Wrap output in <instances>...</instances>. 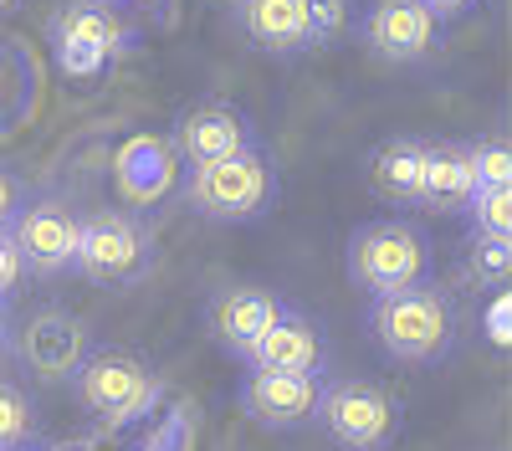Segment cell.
<instances>
[{"instance_id": "9a60e30c", "label": "cell", "mask_w": 512, "mask_h": 451, "mask_svg": "<svg viewBox=\"0 0 512 451\" xmlns=\"http://www.w3.org/2000/svg\"><path fill=\"white\" fill-rule=\"evenodd\" d=\"M277 313H282V303L267 287H231V293H221L210 303V334H216L231 354L246 359L256 349V339L277 323Z\"/></svg>"}, {"instance_id": "5b68a950", "label": "cell", "mask_w": 512, "mask_h": 451, "mask_svg": "<svg viewBox=\"0 0 512 451\" xmlns=\"http://www.w3.org/2000/svg\"><path fill=\"white\" fill-rule=\"evenodd\" d=\"M72 267L88 282L128 287V282H139L154 267V236L134 216H123V211H98V216L82 221V231H77Z\"/></svg>"}, {"instance_id": "d6986e66", "label": "cell", "mask_w": 512, "mask_h": 451, "mask_svg": "<svg viewBox=\"0 0 512 451\" xmlns=\"http://www.w3.org/2000/svg\"><path fill=\"white\" fill-rule=\"evenodd\" d=\"M466 216H472L477 236L512 241V185H477L466 200Z\"/></svg>"}, {"instance_id": "8fae6325", "label": "cell", "mask_w": 512, "mask_h": 451, "mask_svg": "<svg viewBox=\"0 0 512 451\" xmlns=\"http://www.w3.org/2000/svg\"><path fill=\"white\" fill-rule=\"evenodd\" d=\"M441 36V21L420 6V0H374L364 16V41L384 62H420L431 57Z\"/></svg>"}, {"instance_id": "7402d4cb", "label": "cell", "mask_w": 512, "mask_h": 451, "mask_svg": "<svg viewBox=\"0 0 512 451\" xmlns=\"http://www.w3.org/2000/svg\"><path fill=\"white\" fill-rule=\"evenodd\" d=\"M195 446V410L190 405H175L169 416L149 431V441L139 451H190Z\"/></svg>"}, {"instance_id": "603a6c76", "label": "cell", "mask_w": 512, "mask_h": 451, "mask_svg": "<svg viewBox=\"0 0 512 451\" xmlns=\"http://www.w3.org/2000/svg\"><path fill=\"white\" fill-rule=\"evenodd\" d=\"M466 154H472L477 185H512V149H507V139H487V144L466 149Z\"/></svg>"}, {"instance_id": "3957f363", "label": "cell", "mask_w": 512, "mask_h": 451, "mask_svg": "<svg viewBox=\"0 0 512 451\" xmlns=\"http://www.w3.org/2000/svg\"><path fill=\"white\" fill-rule=\"evenodd\" d=\"M77 395L103 426H128V421H139V416L154 410L159 380L139 354L103 349V354L77 364Z\"/></svg>"}, {"instance_id": "4316f807", "label": "cell", "mask_w": 512, "mask_h": 451, "mask_svg": "<svg viewBox=\"0 0 512 451\" xmlns=\"http://www.w3.org/2000/svg\"><path fill=\"white\" fill-rule=\"evenodd\" d=\"M16 277H21V257H16L11 236L0 231V293H11V287H16Z\"/></svg>"}, {"instance_id": "8992f818", "label": "cell", "mask_w": 512, "mask_h": 451, "mask_svg": "<svg viewBox=\"0 0 512 451\" xmlns=\"http://www.w3.org/2000/svg\"><path fill=\"white\" fill-rule=\"evenodd\" d=\"M313 416L328 426V436L349 451H384L400 431V405L369 380H333L318 395Z\"/></svg>"}, {"instance_id": "4fadbf2b", "label": "cell", "mask_w": 512, "mask_h": 451, "mask_svg": "<svg viewBox=\"0 0 512 451\" xmlns=\"http://www.w3.org/2000/svg\"><path fill=\"white\" fill-rule=\"evenodd\" d=\"M175 154L190 159V164H210V159H226L236 149H251V129H246V118L226 103H200L190 113H180L175 123Z\"/></svg>"}, {"instance_id": "5bb4252c", "label": "cell", "mask_w": 512, "mask_h": 451, "mask_svg": "<svg viewBox=\"0 0 512 451\" xmlns=\"http://www.w3.org/2000/svg\"><path fill=\"white\" fill-rule=\"evenodd\" d=\"M236 26L246 31L251 47L292 57L313 47L308 0H236Z\"/></svg>"}, {"instance_id": "f546056e", "label": "cell", "mask_w": 512, "mask_h": 451, "mask_svg": "<svg viewBox=\"0 0 512 451\" xmlns=\"http://www.w3.org/2000/svg\"><path fill=\"white\" fill-rule=\"evenodd\" d=\"M57 451H88V446H57Z\"/></svg>"}, {"instance_id": "2e32d148", "label": "cell", "mask_w": 512, "mask_h": 451, "mask_svg": "<svg viewBox=\"0 0 512 451\" xmlns=\"http://www.w3.org/2000/svg\"><path fill=\"white\" fill-rule=\"evenodd\" d=\"M251 369H318L323 364V339H318V328L303 318V313H292L282 308L277 323L267 328L262 339H256V349L246 354Z\"/></svg>"}, {"instance_id": "6da1fadb", "label": "cell", "mask_w": 512, "mask_h": 451, "mask_svg": "<svg viewBox=\"0 0 512 451\" xmlns=\"http://www.w3.org/2000/svg\"><path fill=\"white\" fill-rule=\"evenodd\" d=\"M451 334H456L451 303L431 282H415V287H400V293L374 298V339L384 344L390 359H405V364L441 359L451 349Z\"/></svg>"}, {"instance_id": "ffe728a7", "label": "cell", "mask_w": 512, "mask_h": 451, "mask_svg": "<svg viewBox=\"0 0 512 451\" xmlns=\"http://www.w3.org/2000/svg\"><path fill=\"white\" fill-rule=\"evenodd\" d=\"M36 436V410L31 400L11 385V380H0V451H16Z\"/></svg>"}, {"instance_id": "277c9868", "label": "cell", "mask_w": 512, "mask_h": 451, "mask_svg": "<svg viewBox=\"0 0 512 451\" xmlns=\"http://www.w3.org/2000/svg\"><path fill=\"white\" fill-rule=\"evenodd\" d=\"M185 195L205 221H256L272 200V170L256 149H236L226 159L195 164Z\"/></svg>"}, {"instance_id": "4dcf8cb0", "label": "cell", "mask_w": 512, "mask_h": 451, "mask_svg": "<svg viewBox=\"0 0 512 451\" xmlns=\"http://www.w3.org/2000/svg\"><path fill=\"white\" fill-rule=\"evenodd\" d=\"M11 6H16V0H0V11H11Z\"/></svg>"}, {"instance_id": "30bf717a", "label": "cell", "mask_w": 512, "mask_h": 451, "mask_svg": "<svg viewBox=\"0 0 512 451\" xmlns=\"http://www.w3.org/2000/svg\"><path fill=\"white\" fill-rule=\"evenodd\" d=\"M318 395H323V380L318 369H256L241 390V405L256 426H272V431H292L313 421L318 410Z\"/></svg>"}, {"instance_id": "44dd1931", "label": "cell", "mask_w": 512, "mask_h": 451, "mask_svg": "<svg viewBox=\"0 0 512 451\" xmlns=\"http://www.w3.org/2000/svg\"><path fill=\"white\" fill-rule=\"evenodd\" d=\"M466 272H472L482 287H502V282H507V272H512V241L477 236L472 257H466Z\"/></svg>"}, {"instance_id": "9c48e42d", "label": "cell", "mask_w": 512, "mask_h": 451, "mask_svg": "<svg viewBox=\"0 0 512 451\" xmlns=\"http://www.w3.org/2000/svg\"><path fill=\"white\" fill-rule=\"evenodd\" d=\"M180 180V154L175 144H169L164 134H128L113 154V185H118V200L134 205V211H149V205H159L169 190H175Z\"/></svg>"}, {"instance_id": "7c38bea8", "label": "cell", "mask_w": 512, "mask_h": 451, "mask_svg": "<svg viewBox=\"0 0 512 451\" xmlns=\"http://www.w3.org/2000/svg\"><path fill=\"white\" fill-rule=\"evenodd\" d=\"M82 349H88V334H82V323L62 308H41L21 328V359L36 380H52V385L72 380L77 364H82Z\"/></svg>"}, {"instance_id": "e0dca14e", "label": "cell", "mask_w": 512, "mask_h": 451, "mask_svg": "<svg viewBox=\"0 0 512 451\" xmlns=\"http://www.w3.org/2000/svg\"><path fill=\"white\" fill-rule=\"evenodd\" d=\"M477 190L472 154L461 144H425V170H420V200L431 211H466V200Z\"/></svg>"}, {"instance_id": "d4e9b609", "label": "cell", "mask_w": 512, "mask_h": 451, "mask_svg": "<svg viewBox=\"0 0 512 451\" xmlns=\"http://www.w3.org/2000/svg\"><path fill=\"white\" fill-rule=\"evenodd\" d=\"M21 211V180L6 170V164H0V231L11 226V216Z\"/></svg>"}, {"instance_id": "83f0119b", "label": "cell", "mask_w": 512, "mask_h": 451, "mask_svg": "<svg viewBox=\"0 0 512 451\" xmlns=\"http://www.w3.org/2000/svg\"><path fill=\"white\" fill-rule=\"evenodd\" d=\"M88 6H103V11H123V6H139V11H169V6H175V0H88Z\"/></svg>"}, {"instance_id": "52a82bcc", "label": "cell", "mask_w": 512, "mask_h": 451, "mask_svg": "<svg viewBox=\"0 0 512 451\" xmlns=\"http://www.w3.org/2000/svg\"><path fill=\"white\" fill-rule=\"evenodd\" d=\"M123 47H128V31L103 6L72 0V6H62L52 16V52L67 77H98Z\"/></svg>"}, {"instance_id": "ac0fdd59", "label": "cell", "mask_w": 512, "mask_h": 451, "mask_svg": "<svg viewBox=\"0 0 512 451\" xmlns=\"http://www.w3.org/2000/svg\"><path fill=\"white\" fill-rule=\"evenodd\" d=\"M420 170H425V144L420 139H390L369 159V185L395 205H415L420 200Z\"/></svg>"}, {"instance_id": "cb8c5ba5", "label": "cell", "mask_w": 512, "mask_h": 451, "mask_svg": "<svg viewBox=\"0 0 512 451\" xmlns=\"http://www.w3.org/2000/svg\"><path fill=\"white\" fill-rule=\"evenodd\" d=\"M308 21H313V47H328L349 21V0H308Z\"/></svg>"}, {"instance_id": "f1b7e54d", "label": "cell", "mask_w": 512, "mask_h": 451, "mask_svg": "<svg viewBox=\"0 0 512 451\" xmlns=\"http://www.w3.org/2000/svg\"><path fill=\"white\" fill-rule=\"evenodd\" d=\"M425 11H431L436 21H451V16H461L466 6H472V0H420Z\"/></svg>"}, {"instance_id": "484cf974", "label": "cell", "mask_w": 512, "mask_h": 451, "mask_svg": "<svg viewBox=\"0 0 512 451\" xmlns=\"http://www.w3.org/2000/svg\"><path fill=\"white\" fill-rule=\"evenodd\" d=\"M507 318H512V303L497 298V303L487 308V339H492L497 349H507V339H512V334H507Z\"/></svg>"}, {"instance_id": "ba28073f", "label": "cell", "mask_w": 512, "mask_h": 451, "mask_svg": "<svg viewBox=\"0 0 512 451\" xmlns=\"http://www.w3.org/2000/svg\"><path fill=\"white\" fill-rule=\"evenodd\" d=\"M77 231H82V221L72 216V205H62V200H31L6 226L21 267H31L36 277H57V272L72 267Z\"/></svg>"}, {"instance_id": "7a4b0ae2", "label": "cell", "mask_w": 512, "mask_h": 451, "mask_svg": "<svg viewBox=\"0 0 512 451\" xmlns=\"http://www.w3.org/2000/svg\"><path fill=\"white\" fill-rule=\"evenodd\" d=\"M431 272V241L410 221H369L349 236V277L359 293H400Z\"/></svg>"}]
</instances>
